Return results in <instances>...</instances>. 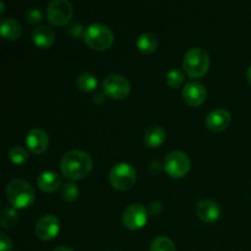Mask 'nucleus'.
Here are the masks:
<instances>
[{
	"label": "nucleus",
	"mask_w": 251,
	"mask_h": 251,
	"mask_svg": "<svg viewBox=\"0 0 251 251\" xmlns=\"http://www.w3.org/2000/svg\"><path fill=\"white\" fill-rule=\"evenodd\" d=\"M166 140V131L161 125H152L145 132V144L151 149L161 146Z\"/></svg>",
	"instance_id": "nucleus-18"
},
{
	"label": "nucleus",
	"mask_w": 251,
	"mask_h": 251,
	"mask_svg": "<svg viewBox=\"0 0 251 251\" xmlns=\"http://www.w3.org/2000/svg\"><path fill=\"white\" fill-rule=\"evenodd\" d=\"M97 77L91 73H83L76 78V85L83 92H92L97 87Z\"/></svg>",
	"instance_id": "nucleus-20"
},
{
	"label": "nucleus",
	"mask_w": 251,
	"mask_h": 251,
	"mask_svg": "<svg viewBox=\"0 0 251 251\" xmlns=\"http://www.w3.org/2000/svg\"><path fill=\"white\" fill-rule=\"evenodd\" d=\"M78 194H80V190H78L77 185L74 181H66L61 186V196H63L65 201L73 202V201H75L78 198Z\"/></svg>",
	"instance_id": "nucleus-23"
},
{
	"label": "nucleus",
	"mask_w": 251,
	"mask_h": 251,
	"mask_svg": "<svg viewBox=\"0 0 251 251\" xmlns=\"http://www.w3.org/2000/svg\"><path fill=\"white\" fill-rule=\"evenodd\" d=\"M12 249V240L5 233H0V251H10Z\"/></svg>",
	"instance_id": "nucleus-27"
},
{
	"label": "nucleus",
	"mask_w": 251,
	"mask_h": 251,
	"mask_svg": "<svg viewBox=\"0 0 251 251\" xmlns=\"http://www.w3.org/2000/svg\"><path fill=\"white\" fill-rule=\"evenodd\" d=\"M83 39L95 50H105L112 46L114 36L107 25L95 22L85 28Z\"/></svg>",
	"instance_id": "nucleus-4"
},
{
	"label": "nucleus",
	"mask_w": 251,
	"mask_h": 251,
	"mask_svg": "<svg viewBox=\"0 0 251 251\" xmlns=\"http://www.w3.org/2000/svg\"><path fill=\"white\" fill-rule=\"evenodd\" d=\"M206 96H207V92H206L205 86L199 81H189L183 88L184 100L193 107L202 104L206 100Z\"/></svg>",
	"instance_id": "nucleus-11"
},
{
	"label": "nucleus",
	"mask_w": 251,
	"mask_h": 251,
	"mask_svg": "<svg viewBox=\"0 0 251 251\" xmlns=\"http://www.w3.org/2000/svg\"><path fill=\"white\" fill-rule=\"evenodd\" d=\"M164 171L173 178H181L190 169V159L183 151H172L164 158Z\"/></svg>",
	"instance_id": "nucleus-7"
},
{
	"label": "nucleus",
	"mask_w": 251,
	"mask_h": 251,
	"mask_svg": "<svg viewBox=\"0 0 251 251\" xmlns=\"http://www.w3.org/2000/svg\"><path fill=\"white\" fill-rule=\"evenodd\" d=\"M109 181L118 190H129L136 181V171L126 162L114 164L109 172Z\"/></svg>",
	"instance_id": "nucleus-5"
},
{
	"label": "nucleus",
	"mask_w": 251,
	"mask_h": 251,
	"mask_svg": "<svg viewBox=\"0 0 251 251\" xmlns=\"http://www.w3.org/2000/svg\"><path fill=\"white\" fill-rule=\"evenodd\" d=\"M196 215L205 222H215L221 217V208L217 202L210 199H202L196 205Z\"/></svg>",
	"instance_id": "nucleus-14"
},
{
	"label": "nucleus",
	"mask_w": 251,
	"mask_h": 251,
	"mask_svg": "<svg viewBox=\"0 0 251 251\" xmlns=\"http://www.w3.org/2000/svg\"><path fill=\"white\" fill-rule=\"evenodd\" d=\"M123 222L129 229H140L147 222V210L141 203H131L123 213Z\"/></svg>",
	"instance_id": "nucleus-9"
},
{
	"label": "nucleus",
	"mask_w": 251,
	"mask_h": 251,
	"mask_svg": "<svg viewBox=\"0 0 251 251\" xmlns=\"http://www.w3.org/2000/svg\"><path fill=\"white\" fill-rule=\"evenodd\" d=\"M247 75H248V78H249L250 83H251V65L248 68V71H247Z\"/></svg>",
	"instance_id": "nucleus-30"
},
{
	"label": "nucleus",
	"mask_w": 251,
	"mask_h": 251,
	"mask_svg": "<svg viewBox=\"0 0 251 251\" xmlns=\"http://www.w3.org/2000/svg\"><path fill=\"white\" fill-rule=\"evenodd\" d=\"M25 17H26V21L28 22V24L34 25L38 24L39 21L43 20V14H42L41 9H38V7H31V9H28L26 11Z\"/></svg>",
	"instance_id": "nucleus-26"
},
{
	"label": "nucleus",
	"mask_w": 251,
	"mask_h": 251,
	"mask_svg": "<svg viewBox=\"0 0 251 251\" xmlns=\"http://www.w3.org/2000/svg\"><path fill=\"white\" fill-rule=\"evenodd\" d=\"M7 154H9V158L16 164L24 163L28 158V153H27L26 149H24L22 146H12L9 150V153Z\"/></svg>",
	"instance_id": "nucleus-24"
},
{
	"label": "nucleus",
	"mask_w": 251,
	"mask_h": 251,
	"mask_svg": "<svg viewBox=\"0 0 251 251\" xmlns=\"http://www.w3.org/2000/svg\"><path fill=\"white\" fill-rule=\"evenodd\" d=\"M32 39L39 48H49L55 41V32L49 26H38L32 33Z\"/></svg>",
	"instance_id": "nucleus-15"
},
{
	"label": "nucleus",
	"mask_w": 251,
	"mask_h": 251,
	"mask_svg": "<svg viewBox=\"0 0 251 251\" xmlns=\"http://www.w3.org/2000/svg\"><path fill=\"white\" fill-rule=\"evenodd\" d=\"M230 113L225 108H216L211 110L210 114L206 118V125L212 131H223L227 129L230 124Z\"/></svg>",
	"instance_id": "nucleus-13"
},
{
	"label": "nucleus",
	"mask_w": 251,
	"mask_h": 251,
	"mask_svg": "<svg viewBox=\"0 0 251 251\" xmlns=\"http://www.w3.org/2000/svg\"><path fill=\"white\" fill-rule=\"evenodd\" d=\"M0 31H1L4 38L9 39V41H15V39L20 38V36L22 34V26L17 20L12 19V17H4L1 20Z\"/></svg>",
	"instance_id": "nucleus-17"
},
{
	"label": "nucleus",
	"mask_w": 251,
	"mask_h": 251,
	"mask_svg": "<svg viewBox=\"0 0 251 251\" xmlns=\"http://www.w3.org/2000/svg\"><path fill=\"white\" fill-rule=\"evenodd\" d=\"M92 158L81 150H71L66 152L60 162V169L64 176L71 180H78L87 176L92 169Z\"/></svg>",
	"instance_id": "nucleus-1"
},
{
	"label": "nucleus",
	"mask_w": 251,
	"mask_h": 251,
	"mask_svg": "<svg viewBox=\"0 0 251 251\" xmlns=\"http://www.w3.org/2000/svg\"><path fill=\"white\" fill-rule=\"evenodd\" d=\"M104 97H105V93L104 92H98L96 93L95 96H93V100H95L96 103H102L103 100H104Z\"/></svg>",
	"instance_id": "nucleus-28"
},
{
	"label": "nucleus",
	"mask_w": 251,
	"mask_h": 251,
	"mask_svg": "<svg viewBox=\"0 0 251 251\" xmlns=\"http://www.w3.org/2000/svg\"><path fill=\"white\" fill-rule=\"evenodd\" d=\"M0 6H1V10H0V12H1V14H2V12H4L5 11V10H4V1H0Z\"/></svg>",
	"instance_id": "nucleus-31"
},
{
	"label": "nucleus",
	"mask_w": 251,
	"mask_h": 251,
	"mask_svg": "<svg viewBox=\"0 0 251 251\" xmlns=\"http://www.w3.org/2000/svg\"><path fill=\"white\" fill-rule=\"evenodd\" d=\"M183 68L191 77H201L210 68V55L201 47H194L184 55Z\"/></svg>",
	"instance_id": "nucleus-3"
},
{
	"label": "nucleus",
	"mask_w": 251,
	"mask_h": 251,
	"mask_svg": "<svg viewBox=\"0 0 251 251\" xmlns=\"http://www.w3.org/2000/svg\"><path fill=\"white\" fill-rule=\"evenodd\" d=\"M60 230V221L54 215H46L36 223V234L42 240H50L58 235Z\"/></svg>",
	"instance_id": "nucleus-10"
},
{
	"label": "nucleus",
	"mask_w": 251,
	"mask_h": 251,
	"mask_svg": "<svg viewBox=\"0 0 251 251\" xmlns=\"http://www.w3.org/2000/svg\"><path fill=\"white\" fill-rule=\"evenodd\" d=\"M26 144L32 153H43V152L48 149L49 136L43 129H41V127H33V129L29 130L28 134H27Z\"/></svg>",
	"instance_id": "nucleus-12"
},
{
	"label": "nucleus",
	"mask_w": 251,
	"mask_h": 251,
	"mask_svg": "<svg viewBox=\"0 0 251 251\" xmlns=\"http://www.w3.org/2000/svg\"><path fill=\"white\" fill-rule=\"evenodd\" d=\"M151 251H176L173 240L168 237H157L152 240Z\"/></svg>",
	"instance_id": "nucleus-21"
},
{
	"label": "nucleus",
	"mask_w": 251,
	"mask_h": 251,
	"mask_svg": "<svg viewBox=\"0 0 251 251\" xmlns=\"http://www.w3.org/2000/svg\"><path fill=\"white\" fill-rule=\"evenodd\" d=\"M136 46L142 53L150 54L156 50L157 46H158V41H157V37L154 34L150 33V32H144V33L137 37Z\"/></svg>",
	"instance_id": "nucleus-19"
},
{
	"label": "nucleus",
	"mask_w": 251,
	"mask_h": 251,
	"mask_svg": "<svg viewBox=\"0 0 251 251\" xmlns=\"http://www.w3.org/2000/svg\"><path fill=\"white\" fill-rule=\"evenodd\" d=\"M19 221V215H17L16 210L11 207L4 208L0 216V223H1V227L4 228H11Z\"/></svg>",
	"instance_id": "nucleus-22"
},
{
	"label": "nucleus",
	"mask_w": 251,
	"mask_h": 251,
	"mask_svg": "<svg viewBox=\"0 0 251 251\" xmlns=\"http://www.w3.org/2000/svg\"><path fill=\"white\" fill-rule=\"evenodd\" d=\"M129 80L119 74H110L103 81V92L113 100H124L130 93Z\"/></svg>",
	"instance_id": "nucleus-6"
},
{
	"label": "nucleus",
	"mask_w": 251,
	"mask_h": 251,
	"mask_svg": "<svg viewBox=\"0 0 251 251\" xmlns=\"http://www.w3.org/2000/svg\"><path fill=\"white\" fill-rule=\"evenodd\" d=\"M53 251H74V250L69 247H58V248H55Z\"/></svg>",
	"instance_id": "nucleus-29"
},
{
	"label": "nucleus",
	"mask_w": 251,
	"mask_h": 251,
	"mask_svg": "<svg viewBox=\"0 0 251 251\" xmlns=\"http://www.w3.org/2000/svg\"><path fill=\"white\" fill-rule=\"evenodd\" d=\"M37 184L44 193H53V191L58 190L59 186L61 185V178L55 172L47 171L38 176Z\"/></svg>",
	"instance_id": "nucleus-16"
},
{
	"label": "nucleus",
	"mask_w": 251,
	"mask_h": 251,
	"mask_svg": "<svg viewBox=\"0 0 251 251\" xmlns=\"http://www.w3.org/2000/svg\"><path fill=\"white\" fill-rule=\"evenodd\" d=\"M6 196L14 208H26L34 201L33 188L24 179H12L7 183Z\"/></svg>",
	"instance_id": "nucleus-2"
},
{
	"label": "nucleus",
	"mask_w": 251,
	"mask_h": 251,
	"mask_svg": "<svg viewBox=\"0 0 251 251\" xmlns=\"http://www.w3.org/2000/svg\"><path fill=\"white\" fill-rule=\"evenodd\" d=\"M73 16V5L69 0H53L47 6V17L49 22L61 26L70 21Z\"/></svg>",
	"instance_id": "nucleus-8"
},
{
	"label": "nucleus",
	"mask_w": 251,
	"mask_h": 251,
	"mask_svg": "<svg viewBox=\"0 0 251 251\" xmlns=\"http://www.w3.org/2000/svg\"><path fill=\"white\" fill-rule=\"evenodd\" d=\"M166 82L169 87L176 88L184 82V73L179 69H172L166 76Z\"/></svg>",
	"instance_id": "nucleus-25"
}]
</instances>
